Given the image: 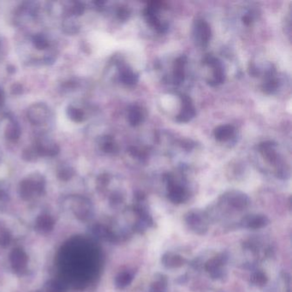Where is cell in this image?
<instances>
[{
    "mask_svg": "<svg viewBox=\"0 0 292 292\" xmlns=\"http://www.w3.org/2000/svg\"><path fill=\"white\" fill-rule=\"evenodd\" d=\"M117 15L120 20H126L130 16V12L126 8H120L117 12Z\"/></svg>",
    "mask_w": 292,
    "mask_h": 292,
    "instance_id": "25",
    "label": "cell"
},
{
    "mask_svg": "<svg viewBox=\"0 0 292 292\" xmlns=\"http://www.w3.org/2000/svg\"><path fill=\"white\" fill-rule=\"evenodd\" d=\"M278 81L275 79L269 78L267 81L264 83L263 89L266 93H272L274 92L275 90L278 87Z\"/></svg>",
    "mask_w": 292,
    "mask_h": 292,
    "instance_id": "22",
    "label": "cell"
},
{
    "mask_svg": "<svg viewBox=\"0 0 292 292\" xmlns=\"http://www.w3.org/2000/svg\"><path fill=\"white\" fill-rule=\"evenodd\" d=\"M46 190V180L41 174H33L32 176L23 180L19 184V194L25 201L40 197Z\"/></svg>",
    "mask_w": 292,
    "mask_h": 292,
    "instance_id": "1",
    "label": "cell"
},
{
    "mask_svg": "<svg viewBox=\"0 0 292 292\" xmlns=\"http://www.w3.org/2000/svg\"><path fill=\"white\" fill-rule=\"evenodd\" d=\"M120 80L128 86H133L138 81V76L130 69H122L120 72Z\"/></svg>",
    "mask_w": 292,
    "mask_h": 292,
    "instance_id": "16",
    "label": "cell"
},
{
    "mask_svg": "<svg viewBox=\"0 0 292 292\" xmlns=\"http://www.w3.org/2000/svg\"><path fill=\"white\" fill-rule=\"evenodd\" d=\"M10 260H11L12 270L17 274L23 275L27 272L29 258L24 249L20 248L13 249L10 256Z\"/></svg>",
    "mask_w": 292,
    "mask_h": 292,
    "instance_id": "5",
    "label": "cell"
},
{
    "mask_svg": "<svg viewBox=\"0 0 292 292\" xmlns=\"http://www.w3.org/2000/svg\"><path fill=\"white\" fill-rule=\"evenodd\" d=\"M11 242H12V234L10 233L9 231L5 228L0 229V246L6 248L7 246H9Z\"/></svg>",
    "mask_w": 292,
    "mask_h": 292,
    "instance_id": "20",
    "label": "cell"
},
{
    "mask_svg": "<svg viewBox=\"0 0 292 292\" xmlns=\"http://www.w3.org/2000/svg\"><path fill=\"white\" fill-rule=\"evenodd\" d=\"M33 43L37 50H45L49 47V41L43 34H36L33 36Z\"/></svg>",
    "mask_w": 292,
    "mask_h": 292,
    "instance_id": "19",
    "label": "cell"
},
{
    "mask_svg": "<svg viewBox=\"0 0 292 292\" xmlns=\"http://www.w3.org/2000/svg\"><path fill=\"white\" fill-rule=\"evenodd\" d=\"M8 194H6V192L0 189V209L3 208L6 205V203H8Z\"/></svg>",
    "mask_w": 292,
    "mask_h": 292,
    "instance_id": "26",
    "label": "cell"
},
{
    "mask_svg": "<svg viewBox=\"0 0 292 292\" xmlns=\"http://www.w3.org/2000/svg\"><path fill=\"white\" fill-rule=\"evenodd\" d=\"M235 133V129L232 125H221L214 131L216 139L221 142L231 139Z\"/></svg>",
    "mask_w": 292,
    "mask_h": 292,
    "instance_id": "11",
    "label": "cell"
},
{
    "mask_svg": "<svg viewBox=\"0 0 292 292\" xmlns=\"http://www.w3.org/2000/svg\"><path fill=\"white\" fill-rule=\"evenodd\" d=\"M7 71H8V73H10V74H13V73H15V71H16V68H15V66H13V65H8V66H7Z\"/></svg>",
    "mask_w": 292,
    "mask_h": 292,
    "instance_id": "30",
    "label": "cell"
},
{
    "mask_svg": "<svg viewBox=\"0 0 292 292\" xmlns=\"http://www.w3.org/2000/svg\"><path fill=\"white\" fill-rule=\"evenodd\" d=\"M84 11H85V6L81 2H73L72 6L70 8V12H71V16H75V17H79L83 14Z\"/></svg>",
    "mask_w": 292,
    "mask_h": 292,
    "instance_id": "23",
    "label": "cell"
},
{
    "mask_svg": "<svg viewBox=\"0 0 292 292\" xmlns=\"http://www.w3.org/2000/svg\"><path fill=\"white\" fill-rule=\"evenodd\" d=\"M11 91L13 95H20L24 92V87L20 83H14L12 86Z\"/></svg>",
    "mask_w": 292,
    "mask_h": 292,
    "instance_id": "24",
    "label": "cell"
},
{
    "mask_svg": "<svg viewBox=\"0 0 292 292\" xmlns=\"http://www.w3.org/2000/svg\"><path fill=\"white\" fill-rule=\"evenodd\" d=\"M65 203L78 220H85L89 217L91 206L88 200L80 196H71L67 197Z\"/></svg>",
    "mask_w": 292,
    "mask_h": 292,
    "instance_id": "2",
    "label": "cell"
},
{
    "mask_svg": "<svg viewBox=\"0 0 292 292\" xmlns=\"http://www.w3.org/2000/svg\"><path fill=\"white\" fill-rule=\"evenodd\" d=\"M100 146L105 153H114L118 151V146L111 136H103L100 142Z\"/></svg>",
    "mask_w": 292,
    "mask_h": 292,
    "instance_id": "17",
    "label": "cell"
},
{
    "mask_svg": "<svg viewBox=\"0 0 292 292\" xmlns=\"http://www.w3.org/2000/svg\"><path fill=\"white\" fill-rule=\"evenodd\" d=\"M62 29L67 35H76L80 30V25L72 17H67L62 23Z\"/></svg>",
    "mask_w": 292,
    "mask_h": 292,
    "instance_id": "12",
    "label": "cell"
},
{
    "mask_svg": "<svg viewBox=\"0 0 292 292\" xmlns=\"http://www.w3.org/2000/svg\"><path fill=\"white\" fill-rule=\"evenodd\" d=\"M5 136L6 139L9 140L11 142H16L20 138V125H18V122L14 119H10L9 124L7 125L5 130Z\"/></svg>",
    "mask_w": 292,
    "mask_h": 292,
    "instance_id": "9",
    "label": "cell"
},
{
    "mask_svg": "<svg viewBox=\"0 0 292 292\" xmlns=\"http://www.w3.org/2000/svg\"><path fill=\"white\" fill-rule=\"evenodd\" d=\"M128 118H129V122H130V125H132V126H136V125H140L141 122L142 121V119H143V114H142L141 108L136 107V106L130 107Z\"/></svg>",
    "mask_w": 292,
    "mask_h": 292,
    "instance_id": "14",
    "label": "cell"
},
{
    "mask_svg": "<svg viewBox=\"0 0 292 292\" xmlns=\"http://www.w3.org/2000/svg\"><path fill=\"white\" fill-rule=\"evenodd\" d=\"M22 157L24 160L26 161H35L37 159L39 155L38 153H36L35 148L32 147V148H28L25 149V150L23 152V154H22Z\"/></svg>",
    "mask_w": 292,
    "mask_h": 292,
    "instance_id": "21",
    "label": "cell"
},
{
    "mask_svg": "<svg viewBox=\"0 0 292 292\" xmlns=\"http://www.w3.org/2000/svg\"><path fill=\"white\" fill-rule=\"evenodd\" d=\"M77 86V82L75 81H67L65 83L63 84V87H64V90H71L74 89L75 87Z\"/></svg>",
    "mask_w": 292,
    "mask_h": 292,
    "instance_id": "27",
    "label": "cell"
},
{
    "mask_svg": "<svg viewBox=\"0 0 292 292\" xmlns=\"http://www.w3.org/2000/svg\"><path fill=\"white\" fill-rule=\"evenodd\" d=\"M54 225V220L49 214H41L35 221V229L41 233H47L52 231Z\"/></svg>",
    "mask_w": 292,
    "mask_h": 292,
    "instance_id": "8",
    "label": "cell"
},
{
    "mask_svg": "<svg viewBox=\"0 0 292 292\" xmlns=\"http://www.w3.org/2000/svg\"><path fill=\"white\" fill-rule=\"evenodd\" d=\"M187 63L185 56H181L176 59L174 66V81L175 83L180 84L184 79V68Z\"/></svg>",
    "mask_w": 292,
    "mask_h": 292,
    "instance_id": "10",
    "label": "cell"
},
{
    "mask_svg": "<svg viewBox=\"0 0 292 292\" xmlns=\"http://www.w3.org/2000/svg\"><path fill=\"white\" fill-rule=\"evenodd\" d=\"M5 100H6V96H5V92L2 87H0V108L3 107L5 104Z\"/></svg>",
    "mask_w": 292,
    "mask_h": 292,
    "instance_id": "28",
    "label": "cell"
},
{
    "mask_svg": "<svg viewBox=\"0 0 292 292\" xmlns=\"http://www.w3.org/2000/svg\"><path fill=\"white\" fill-rule=\"evenodd\" d=\"M34 148L39 157H55L60 152L59 146L47 136L39 137Z\"/></svg>",
    "mask_w": 292,
    "mask_h": 292,
    "instance_id": "4",
    "label": "cell"
},
{
    "mask_svg": "<svg viewBox=\"0 0 292 292\" xmlns=\"http://www.w3.org/2000/svg\"><path fill=\"white\" fill-rule=\"evenodd\" d=\"M182 108L177 116V121L181 122V123H187L194 118V115H196V110H194L193 105L191 103L189 97L183 95L182 97Z\"/></svg>",
    "mask_w": 292,
    "mask_h": 292,
    "instance_id": "7",
    "label": "cell"
},
{
    "mask_svg": "<svg viewBox=\"0 0 292 292\" xmlns=\"http://www.w3.org/2000/svg\"><path fill=\"white\" fill-rule=\"evenodd\" d=\"M74 175H75L74 169L69 165H62L58 169V179H60L61 181H64V182L69 181L72 178Z\"/></svg>",
    "mask_w": 292,
    "mask_h": 292,
    "instance_id": "18",
    "label": "cell"
},
{
    "mask_svg": "<svg viewBox=\"0 0 292 292\" xmlns=\"http://www.w3.org/2000/svg\"><path fill=\"white\" fill-rule=\"evenodd\" d=\"M66 113L69 119L75 123H81L86 119L83 111L73 106L67 107Z\"/></svg>",
    "mask_w": 292,
    "mask_h": 292,
    "instance_id": "15",
    "label": "cell"
},
{
    "mask_svg": "<svg viewBox=\"0 0 292 292\" xmlns=\"http://www.w3.org/2000/svg\"><path fill=\"white\" fill-rule=\"evenodd\" d=\"M49 107L45 103H35L28 109L27 116L29 122L35 125L45 124L49 119Z\"/></svg>",
    "mask_w": 292,
    "mask_h": 292,
    "instance_id": "3",
    "label": "cell"
},
{
    "mask_svg": "<svg viewBox=\"0 0 292 292\" xmlns=\"http://www.w3.org/2000/svg\"><path fill=\"white\" fill-rule=\"evenodd\" d=\"M243 23L247 24V25L251 24V18H250V16H245V17L243 18Z\"/></svg>",
    "mask_w": 292,
    "mask_h": 292,
    "instance_id": "29",
    "label": "cell"
},
{
    "mask_svg": "<svg viewBox=\"0 0 292 292\" xmlns=\"http://www.w3.org/2000/svg\"><path fill=\"white\" fill-rule=\"evenodd\" d=\"M67 289V283L64 281L52 279L45 284L44 292H66Z\"/></svg>",
    "mask_w": 292,
    "mask_h": 292,
    "instance_id": "13",
    "label": "cell"
},
{
    "mask_svg": "<svg viewBox=\"0 0 292 292\" xmlns=\"http://www.w3.org/2000/svg\"><path fill=\"white\" fill-rule=\"evenodd\" d=\"M194 40L202 47H206L211 39V29L205 21L197 20L194 23Z\"/></svg>",
    "mask_w": 292,
    "mask_h": 292,
    "instance_id": "6",
    "label": "cell"
}]
</instances>
